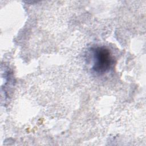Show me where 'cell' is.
I'll return each mask as SVG.
<instances>
[{
  "mask_svg": "<svg viewBox=\"0 0 146 146\" xmlns=\"http://www.w3.org/2000/svg\"><path fill=\"white\" fill-rule=\"evenodd\" d=\"M93 71L98 74H104L111 68L113 59L110 51L104 47H98L92 50Z\"/></svg>",
  "mask_w": 146,
  "mask_h": 146,
  "instance_id": "6da1fadb",
  "label": "cell"
}]
</instances>
